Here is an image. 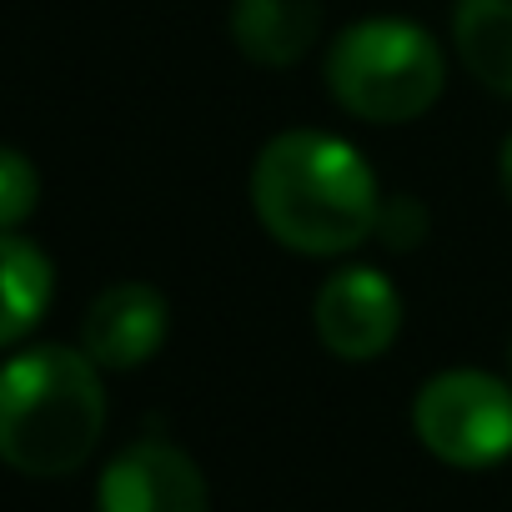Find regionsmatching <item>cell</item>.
I'll return each instance as SVG.
<instances>
[{
  "instance_id": "6da1fadb",
  "label": "cell",
  "mask_w": 512,
  "mask_h": 512,
  "mask_svg": "<svg viewBox=\"0 0 512 512\" xmlns=\"http://www.w3.org/2000/svg\"><path fill=\"white\" fill-rule=\"evenodd\" d=\"M251 206L297 256H347L377 236L382 186L367 156L332 131H277L251 161Z\"/></svg>"
},
{
  "instance_id": "7a4b0ae2",
  "label": "cell",
  "mask_w": 512,
  "mask_h": 512,
  "mask_svg": "<svg viewBox=\"0 0 512 512\" xmlns=\"http://www.w3.org/2000/svg\"><path fill=\"white\" fill-rule=\"evenodd\" d=\"M106 432L101 367L81 347H26L0 367V462L26 477H66Z\"/></svg>"
},
{
  "instance_id": "3957f363",
  "label": "cell",
  "mask_w": 512,
  "mask_h": 512,
  "mask_svg": "<svg viewBox=\"0 0 512 512\" xmlns=\"http://www.w3.org/2000/svg\"><path fill=\"white\" fill-rule=\"evenodd\" d=\"M447 86V61L432 31L402 16H372L347 26L327 46L332 101L372 126H402L437 106Z\"/></svg>"
},
{
  "instance_id": "277c9868",
  "label": "cell",
  "mask_w": 512,
  "mask_h": 512,
  "mask_svg": "<svg viewBox=\"0 0 512 512\" xmlns=\"http://www.w3.org/2000/svg\"><path fill=\"white\" fill-rule=\"evenodd\" d=\"M412 432L447 467H497L512 457V382L477 367H447L417 387Z\"/></svg>"
},
{
  "instance_id": "5b68a950",
  "label": "cell",
  "mask_w": 512,
  "mask_h": 512,
  "mask_svg": "<svg viewBox=\"0 0 512 512\" xmlns=\"http://www.w3.org/2000/svg\"><path fill=\"white\" fill-rule=\"evenodd\" d=\"M312 327L337 362H377L402 337V292L377 267H342L317 287Z\"/></svg>"
},
{
  "instance_id": "8992f818",
  "label": "cell",
  "mask_w": 512,
  "mask_h": 512,
  "mask_svg": "<svg viewBox=\"0 0 512 512\" xmlns=\"http://www.w3.org/2000/svg\"><path fill=\"white\" fill-rule=\"evenodd\" d=\"M206 507L211 497L196 457L161 437L121 447L96 482V512H206Z\"/></svg>"
},
{
  "instance_id": "52a82bcc",
  "label": "cell",
  "mask_w": 512,
  "mask_h": 512,
  "mask_svg": "<svg viewBox=\"0 0 512 512\" xmlns=\"http://www.w3.org/2000/svg\"><path fill=\"white\" fill-rule=\"evenodd\" d=\"M166 332L171 302L151 282H116L86 307L81 352L101 372H136L166 347Z\"/></svg>"
},
{
  "instance_id": "ba28073f",
  "label": "cell",
  "mask_w": 512,
  "mask_h": 512,
  "mask_svg": "<svg viewBox=\"0 0 512 512\" xmlns=\"http://www.w3.org/2000/svg\"><path fill=\"white\" fill-rule=\"evenodd\" d=\"M322 41V0H231V46L256 66H297Z\"/></svg>"
},
{
  "instance_id": "9c48e42d",
  "label": "cell",
  "mask_w": 512,
  "mask_h": 512,
  "mask_svg": "<svg viewBox=\"0 0 512 512\" xmlns=\"http://www.w3.org/2000/svg\"><path fill=\"white\" fill-rule=\"evenodd\" d=\"M51 297H56L51 256L16 231H0V347L36 332V322L51 312Z\"/></svg>"
},
{
  "instance_id": "30bf717a",
  "label": "cell",
  "mask_w": 512,
  "mask_h": 512,
  "mask_svg": "<svg viewBox=\"0 0 512 512\" xmlns=\"http://www.w3.org/2000/svg\"><path fill=\"white\" fill-rule=\"evenodd\" d=\"M452 41L487 91L512 96V0H457Z\"/></svg>"
},
{
  "instance_id": "8fae6325",
  "label": "cell",
  "mask_w": 512,
  "mask_h": 512,
  "mask_svg": "<svg viewBox=\"0 0 512 512\" xmlns=\"http://www.w3.org/2000/svg\"><path fill=\"white\" fill-rule=\"evenodd\" d=\"M41 206V171L26 151L0 146V231H16Z\"/></svg>"
},
{
  "instance_id": "7c38bea8",
  "label": "cell",
  "mask_w": 512,
  "mask_h": 512,
  "mask_svg": "<svg viewBox=\"0 0 512 512\" xmlns=\"http://www.w3.org/2000/svg\"><path fill=\"white\" fill-rule=\"evenodd\" d=\"M427 226H432V216H427V206H422L417 196H392V201H382L377 236H382L392 251H412L417 241H427Z\"/></svg>"
},
{
  "instance_id": "4fadbf2b",
  "label": "cell",
  "mask_w": 512,
  "mask_h": 512,
  "mask_svg": "<svg viewBox=\"0 0 512 512\" xmlns=\"http://www.w3.org/2000/svg\"><path fill=\"white\" fill-rule=\"evenodd\" d=\"M497 176H502V191H507V201H512V131H507V141H502V156H497Z\"/></svg>"
},
{
  "instance_id": "5bb4252c",
  "label": "cell",
  "mask_w": 512,
  "mask_h": 512,
  "mask_svg": "<svg viewBox=\"0 0 512 512\" xmlns=\"http://www.w3.org/2000/svg\"><path fill=\"white\" fill-rule=\"evenodd\" d=\"M507 357H512V352H507Z\"/></svg>"
}]
</instances>
